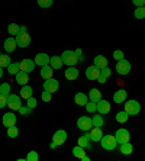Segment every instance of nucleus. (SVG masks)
Listing matches in <instances>:
<instances>
[{
  "instance_id": "obj_32",
  "label": "nucleus",
  "mask_w": 145,
  "mask_h": 161,
  "mask_svg": "<svg viewBox=\"0 0 145 161\" xmlns=\"http://www.w3.org/2000/svg\"><path fill=\"white\" fill-rule=\"evenodd\" d=\"M92 122H93V126L102 128L103 126V124H104V119H103V116H102L100 113H96V115L92 118Z\"/></svg>"
},
{
  "instance_id": "obj_1",
  "label": "nucleus",
  "mask_w": 145,
  "mask_h": 161,
  "mask_svg": "<svg viewBox=\"0 0 145 161\" xmlns=\"http://www.w3.org/2000/svg\"><path fill=\"white\" fill-rule=\"evenodd\" d=\"M100 145L106 151H113L118 147V141H116L115 135H103L100 139Z\"/></svg>"
},
{
  "instance_id": "obj_23",
  "label": "nucleus",
  "mask_w": 145,
  "mask_h": 161,
  "mask_svg": "<svg viewBox=\"0 0 145 161\" xmlns=\"http://www.w3.org/2000/svg\"><path fill=\"white\" fill-rule=\"evenodd\" d=\"M78 70L75 67H68L67 70H65V79L70 80V81H73V80L78 79Z\"/></svg>"
},
{
  "instance_id": "obj_20",
  "label": "nucleus",
  "mask_w": 145,
  "mask_h": 161,
  "mask_svg": "<svg viewBox=\"0 0 145 161\" xmlns=\"http://www.w3.org/2000/svg\"><path fill=\"white\" fill-rule=\"evenodd\" d=\"M74 102H75V105H78V106H86L89 103V96L84 93H75Z\"/></svg>"
},
{
  "instance_id": "obj_33",
  "label": "nucleus",
  "mask_w": 145,
  "mask_h": 161,
  "mask_svg": "<svg viewBox=\"0 0 145 161\" xmlns=\"http://www.w3.org/2000/svg\"><path fill=\"white\" fill-rule=\"evenodd\" d=\"M12 63V60H10V57L8 55V54H0V67L2 68H8V65Z\"/></svg>"
},
{
  "instance_id": "obj_26",
  "label": "nucleus",
  "mask_w": 145,
  "mask_h": 161,
  "mask_svg": "<svg viewBox=\"0 0 145 161\" xmlns=\"http://www.w3.org/2000/svg\"><path fill=\"white\" fill-rule=\"evenodd\" d=\"M49 65H51L54 70H60V68L64 65L63 60H61V57H58V55L51 57V60H49Z\"/></svg>"
},
{
  "instance_id": "obj_24",
  "label": "nucleus",
  "mask_w": 145,
  "mask_h": 161,
  "mask_svg": "<svg viewBox=\"0 0 145 161\" xmlns=\"http://www.w3.org/2000/svg\"><path fill=\"white\" fill-rule=\"evenodd\" d=\"M32 94H34V89H32V87L28 86V84L22 86V89H20V97L28 100L29 97H32Z\"/></svg>"
},
{
  "instance_id": "obj_28",
  "label": "nucleus",
  "mask_w": 145,
  "mask_h": 161,
  "mask_svg": "<svg viewBox=\"0 0 145 161\" xmlns=\"http://www.w3.org/2000/svg\"><path fill=\"white\" fill-rule=\"evenodd\" d=\"M94 65H96L97 68H104L108 67V60H106V57L103 55H96V58H94Z\"/></svg>"
},
{
  "instance_id": "obj_31",
  "label": "nucleus",
  "mask_w": 145,
  "mask_h": 161,
  "mask_svg": "<svg viewBox=\"0 0 145 161\" xmlns=\"http://www.w3.org/2000/svg\"><path fill=\"white\" fill-rule=\"evenodd\" d=\"M73 155L77 158H80V160H83V158L86 157V151H84V147H80L77 144V147H74L73 148Z\"/></svg>"
},
{
  "instance_id": "obj_46",
  "label": "nucleus",
  "mask_w": 145,
  "mask_h": 161,
  "mask_svg": "<svg viewBox=\"0 0 145 161\" xmlns=\"http://www.w3.org/2000/svg\"><path fill=\"white\" fill-rule=\"evenodd\" d=\"M41 99L44 102H49L52 99V93H49V92H47V90H44V93L41 94Z\"/></svg>"
},
{
  "instance_id": "obj_12",
  "label": "nucleus",
  "mask_w": 145,
  "mask_h": 161,
  "mask_svg": "<svg viewBox=\"0 0 145 161\" xmlns=\"http://www.w3.org/2000/svg\"><path fill=\"white\" fill-rule=\"evenodd\" d=\"M52 141H54L57 145H63V144L67 141V132L64 131V129H58V131L54 134V136H52Z\"/></svg>"
},
{
  "instance_id": "obj_7",
  "label": "nucleus",
  "mask_w": 145,
  "mask_h": 161,
  "mask_svg": "<svg viewBox=\"0 0 145 161\" xmlns=\"http://www.w3.org/2000/svg\"><path fill=\"white\" fill-rule=\"evenodd\" d=\"M77 126H78V129H81V131H84V132L90 131V129L93 128L92 118H89V116H80L77 119Z\"/></svg>"
},
{
  "instance_id": "obj_15",
  "label": "nucleus",
  "mask_w": 145,
  "mask_h": 161,
  "mask_svg": "<svg viewBox=\"0 0 145 161\" xmlns=\"http://www.w3.org/2000/svg\"><path fill=\"white\" fill-rule=\"evenodd\" d=\"M35 61L34 60H29V58H25V60L20 61V70L26 73H32L35 70Z\"/></svg>"
},
{
  "instance_id": "obj_39",
  "label": "nucleus",
  "mask_w": 145,
  "mask_h": 161,
  "mask_svg": "<svg viewBox=\"0 0 145 161\" xmlns=\"http://www.w3.org/2000/svg\"><path fill=\"white\" fill-rule=\"evenodd\" d=\"M134 16L137 19H144L145 18V8H144V6H139V8L135 9Z\"/></svg>"
},
{
  "instance_id": "obj_30",
  "label": "nucleus",
  "mask_w": 145,
  "mask_h": 161,
  "mask_svg": "<svg viewBox=\"0 0 145 161\" xmlns=\"http://www.w3.org/2000/svg\"><path fill=\"white\" fill-rule=\"evenodd\" d=\"M8 71H9V74L16 75L19 71H20V63H18V61H15V63H10L8 65Z\"/></svg>"
},
{
  "instance_id": "obj_13",
  "label": "nucleus",
  "mask_w": 145,
  "mask_h": 161,
  "mask_svg": "<svg viewBox=\"0 0 145 161\" xmlns=\"http://www.w3.org/2000/svg\"><path fill=\"white\" fill-rule=\"evenodd\" d=\"M99 75H100V68H97L94 64L90 65V67H87V70H86V77L89 80H97Z\"/></svg>"
},
{
  "instance_id": "obj_6",
  "label": "nucleus",
  "mask_w": 145,
  "mask_h": 161,
  "mask_svg": "<svg viewBox=\"0 0 145 161\" xmlns=\"http://www.w3.org/2000/svg\"><path fill=\"white\" fill-rule=\"evenodd\" d=\"M15 39H16L18 47H20V48H26V47H29V44H31V35L28 34V32H19L15 36Z\"/></svg>"
},
{
  "instance_id": "obj_8",
  "label": "nucleus",
  "mask_w": 145,
  "mask_h": 161,
  "mask_svg": "<svg viewBox=\"0 0 145 161\" xmlns=\"http://www.w3.org/2000/svg\"><path fill=\"white\" fill-rule=\"evenodd\" d=\"M115 138L116 141H118V144H125V142H129L131 139V134L128 129H125V128H120V129H118L115 134Z\"/></svg>"
},
{
  "instance_id": "obj_17",
  "label": "nucleus",
  "mask_w": 145,
  "mask_h": 161,
  "mask_svg": "<svg viewBox=\"0 0 145 161\" xmlns=\"http://www.w3.org/2000/svg\"><path fill=\"white\" fill-rule=\"evenodd\" d=\"M49 55L48 54H45V53H39L36 54V57H35V64L36 65H39V67H44V65H47V64H49Z\"/></svg>"
},
{
  "instance_id": "obj_29",
  "label": "nucleus",
  "mask_w": 145,
  "mask_h": 161,
  "mask_svg": "<svg viewBox=\"0 0 145 161\" xmlns=\"http://www.w3.org/2000/svg\"><path fill=\"white\" fill-rule=\"evenodd\" d=\"M128 119H129V113L126 110H120V112L116 113V122L118 124H125V122H128Z\"/></svg>"
},
{
  "instance_id": "obj_22",
  "label": "nucleus",
  "mask_w": 145,
  "mask_h": 161,
  "mask_svg": "<svg viewBox=\"0 0 145 161\" xmlns=\"http://www.w3.org/2000/svg\"><path fill=\"white\" fill-rule=\"evenodd\" d=\"M18 47V44H16V39L15 38H6V41H4V47L3 48L8 51V53H13L15 51V48Z\"/></svg>"
},
{
  "instance_id": "obj_16",
  "label": "nucleus",
  "mask_w": 145,
  "mask_h": 161,
  "mask_svg": "<svg viewBox=\"0 0 145 161\" xmlns=\"http://www.w3.org/2000/svg\"><path fill=\"white\" fill-rule=\"evenodd\" d=\"M126 97H128V92L125 89H119V90H116L115 93H113V102L118 103V105L123 103V102L126 100Z\"/></svg>"
},
{
  "instance_id": "obj_9",
  "label": "nucleus",
  "mask_w": 145,
  "mask_h": 161,
  "mask_svg": "<svg viewBox=\"0 0 145 161\" xmlns=\"http://www.w3.org/2000/svg\"><path fill=\"white\" fill-rule=\"evenodd\" d=\"M86 135H87V138H89L90 141H93V142H100L102 136H103V132H102V128L93 126L90 131L86 132Z\"/></svg>"
},
{
  "instance_id": "obj_41",
  "label": "nucleus",
  "mask_w": 145,
  "mask_h": 161,
  "mask_svg": "<svg viewBox=\"0 0 145 161\" xmlns=\"http://www.w3.org/2000/svg\"><path fill=\"white\" fill-rule=\"evenodd\" d=\"M74 54H75V57H77V61L78 63H84V55H83V51H81V48H77V49H74Z\"/></svg>"
},
{
  "instance_id": "obj_25",
  "label": "nucleus",
  "mask_w": 145,
  "mask_h": 161,
  "mask_svg": "<svg viewBox=\"0 0 145 161\" xmlns=\"http://www.w3.org/2000/svg\"><path fill=\"white\" fill-rule=\"evenodd\" d=\"M87 96H89V100L90 102H94V103H97V102L102 99V92L99 89H92L89 92V94H87Z\"/></svg>"
},
{
  "instance_id": "obj_4",
  "label": "nucleus",
  "mask_w": 145,
  "mask_h": 161,
  "mask_svg": "<svg viewBox=\"0 0 145 161\" xmlns=\"http://www.w3.org/2000/svg\"><path fill=\"white\" fill-rule=\"evenodd\" d=\"M116 71H118V74L119 75H126L131 73V63L128 60H119V61H116V68H115Z\"/></svg>"
},
{
  "instance_id": "obj_47",
  "label": "nucleus",
  "mask_w": 145,
  "mask_h": 161,
  "mask_svg": "<svg viewBox=\"0 0 145 161\" xmlns=\"http://www.w3.org/2000/svg\"><path fill=\"white\" fill-rule=\"evenodd\" d=\"M4 106H8V96L0 93V109H3Z\"/></svg>"
},
{
  "instance_id": "obj_52",
  "label": "nucleus",
  "mask_w": 145,
  "mask_h": 161,
  "mask_svg": "<svg viewBox=\"0 0 145 161\" xmlns=\"http://www.w3.org/2000/svg\"><path fill=\"white\" fill-rule=\"evenodd\" d=\"M144 8H145V3H144Z\"/></svg>"
},
{
  "instance_id": "obj_37",
  "label": "nucleus",
  "mask_w": 145,
  "mask_h": 161,
  "mask_svg": "<svg viewBox=\"0 0 145 161\" xmlns=\"http://www.w3.org/2000/svg\"><path fill=\"white\" fill-rule=\"evenodd\" d=\"M0 93L4 94V96H9V94H10V84L6 81L2 83V84H0Z\"/></svg>"
},
{
  "instance_id": "obj_14",
  "label": "nucleus",
  "mask_w": 145,
  "mask_h": 161,
  "mask_svg": "<svg viewBox=\"0 0 145 161\" xmlns=\"http://www.w3.org/2000/svg\"><path fill=\"white\" fill-rule=\"evenodd\" d=\"M16 116H15V113H13V110L12 112H8V113H4L3 115V119H2V122H3V125L6 128L9 126H13V125H16Z\"/></svg>"
},
{
  "instance_id": "obj_50",
  "label": "nucleus",
  "mask_w": 145,
  "mask_h": 161,
  "mask_svg": "<svg viewBox=\"0 0 145 161\" xmlns=\"http://www.w3.org/2000/svg\"><path fill=\"white\" fill-rule=\"evenodd\" d=\"M2 77H3V68L0 67V80H2Z\"/></svg>"
},
{
  "instance_id": "obj_51",
  "label": "nucleus",
  "mask_w": 145,
  "mask_h": 161,
  "mask_svg": "<svg viewBox=\"0 0 145 161\" xmlns=\"http://www.w3.org/2000/svg\"><path fill=\"white\" fill-rule=\"evenodd\" d=\"M81 161H90V157H87V155H86V157L84 158H83V160Z\"/></svg>"
},
{
  "instance_id": "obj_45",
  "label": "nucleus",
  "mask_w": 145,
  "mask_h": 161,
  "mask_svg": "<svg viewBox=\"0 0 145 161\" xmlns=\"http://www.w3.org/2000/svg\"><path fill=\"white\" fill-rule=\"evenodd\" d=\"M26 105L29 106V108L35 109V108H36V105H38V100L34 97V96H32V97H29V99H28V100H26Z\"/></svg>"
},
{
  "instance_id": "obj_3",
  "label": "nucleus",
  "mask_w": 145,
  "mask_h": 161,
  "mask_svg": "<svg viewBox=\"0 0 145 161\" xmlns=\"http://www.w3.org/2000/svg\"><path fill=\"white\" fill-rule=\"evenodd\" d=\"M61 60H63V64H65L67 67H74L75 64L78 63L77 57H75L74 51H64L63 55H61Z\"/></svg>"
},
{
  "instance_id": "obj_38",
  "label": "nucleus",
  "mask_w": 145,
  "mask_h": 161,
  "mask_svg": "<svg viewBox=\"0 0 145 161\" xmlns=\"http://www.w3.org/2000/svg\"><path fill=\"white\" fill-rule=\"evenodd\" d=\"M32 110H34V109L32 108H29V106L28 105H25V106H20V109H19L18 112L20 113V115H22V116H28V115H31V113H32Z\"/></svg>"
},
{
  "instance_id": "obj_34",
  "label": "nucleus",
  "mask_w": 145,
  "mask_h": 161,
  "mask_svg": "<svg viewBox=\"0 0 145 161\" xmlns=\"http://www.w3.org/2000/svg\"><path fill=\"white\" fill-rule=\"evenodd\" d=\"M90 139L87 138V135H83V136H80V138L77 139V142L80 147H84V148H92V145L89 144Z\"/></svg>"
},
{
  "instance_id": "obj_10",
  "label": "nucleus",
  "mask_w": 145,
  "mask_h": 161,
  "mask_svg": "<svg viewBox=\"0 0 145 161\" xmlns=\"http://www.w3.org/2000/svg\"><path fill=\"white\" fill-rule=\"evenodd\" d=\"M58 87H60V83H58L57 79H54V77L44 81V90L49 92V93H55L57 90H58Z\"/></svg>"
},
{
  "instance_id": "obj_19",
  "label": "nucleus",
  "mask_w": 145,
  "mask_h": 161,
  "mask_svg": "<svg viewBox=\"0 0 145 161\" xmlns=\"http://www.w3.org/2000/svg\"><path fill=\"white\" fill-rule=\"evenodd\" d=\"M16 77V83H19V84H22V86H25V84H28V81H29V73L26 71H20L18 73V74L15 75Z\"/></svg>"
},
{
  "instance_id": "obj_43",
  "label": "nucleus",
  "mask_w": 145,
  "mask_h": 161,
  "mask_svg": "<svg viewBox=\"0 0 145 161\" xmlns=\"http://www.w3.org/2000/svg\"><path fill=\"white\" fill-rule=\"evenodd\" d=\"M113 58H115L116 61L123 60V58H125V54H123V51H120V49H116V51H113Z\"/></svg>"
},
{
  "instance_id": "obj_27",
  "label": "nucleus",
  "mask_w": 145,
  "mask_h": 161,
  "mask_svg": "<svg viewBox=\"0 0 145 161\" xmlns=\"http://www.w3.org/2000/svg\"><path fill=\"white\" fill-rule=\"evenodd\" d=\"M119 151L123 154V155H131V154L134 153V147H132V144L129 142H125V144H120L119 145Z\"/></svg>"
},
{
  "instance_id": "obj_18",
  "label": "nucleus",
  "mask_w": 145,
  "mask_h": 161,
  "mask_svg": "<svg viewBox=\"0 0 145 161\" xmlns=\"http://www.w3.org/2000/svg\"><path fill=\"white\" fill-rule=\"evenodd\" d=\"M52 73H54V68L49 65V64H47V65H44V67H41V71H39V74H41V77L44 80H48L52 77Z\"/></svg>"
},
{
  "instance_id": "obj_42",
  "label": "nucleus",
  "mask_w": 145,
  "mask_h": 161,
  "mask_svg": "<svg viewBox=\"0 0 145 161\" xmlns=\"http://www.w3.org/2000/svg\"><path fill=\"white\" fill-rule=\"evenodd\" d=\"M84 108H86V110H87L89 113H94V112H96V103H94V102H90L89 100V103H87Z\"/></svg>"
},
{
  "instance_id": "obj_35",
  "label": "nucleus",
  "mask_w": 145,
  "mask_h": 161,
  "mask_svg": "<svg viewBox=\"0 0 145 161\" xmlns=\"http://www.w3.org/2000/svg\"><path fill=\"white\" fill-rule=\"evenodd\" d=\"M19 29H20V25H18V23H10V25L8 26L9 35H18L19 34Z\"/></svg>"
},
{
  "instance_id": "obj_49",
  "label": "nucleus",
  "mask_w": 145,
  "mask_h": 161,
  "mask_svg": "<svg viewBox=\"0 0 145 161\" xmlns=\"http://www.w3.org/2000/svg\"><path fill=\"white\" fill-rule=\"evenodd\" d=\"M57 147H58V145H57V144L54 142V141H51V144H49V148H51V150H55Z\"/></svg>"
},
{
  "instance_id": "obj_11",
  "label": "nucleus",
  "mask_w": 145,
  "mask_h": 161,
  "mask_svg": "<svg viewBox=\"0 0 145 161\" xmlns=\"http://www.w3.org/2000/svg\"><path fill=\"white\" fill-rule=\"evenodd\" d=\"M96 112L100 113V115H106V113H109L110 112V103H109L108 100L100 99V100L96 103Z\"/></svg>"
},
{
  "instance_id": "obj_40",
  "label": "nucleus",
  "mask_w": 145,
  "mask_h": 161,
  "mask_svg": "<svg viewBox=\"0 0 145 161\" xmlns=\"http://www.w3.org/2000/svg\"><path fill=\"white\" fill-rule=\"evenodd\" d=\"M39 160V155H38L36 151H29L28 155H26V161H38Z\"/></svg>"
},
{
  "instance_id": "obj_2",
  "label": "nucleus",
  "mask_w": 145,
  "mask_h": 161,
  "mask_svg": "<svg viewBox=\"0 0 145 161\" xmlns=\"http://www.w3.org/2000/svg\"><path fill=\"white\" fill-rule=\"evenodd\" d=\"M125 110L129 113V116H134V115H138L141 112V105H139V102L134 100V99L125 100Z\"/></svg>"
},
{
  "instance_id": "obj_48",
  "label": "nucleus",
  "mask_w": 145,
  "mask_h": 161,
  "mask_svg": "<svg viewBox=\"0 0 145 161\" xmlns=\"http://www.w3.org/2000/svg\"><path fill=\"white\" fill-rule=\"evenodd\" d=\"M132 3H134L137 8H139V6H144L145 0H132Z\"/></svg>"
},
{
  "instance_id": "obj_36",
  "label": "nucleus",
  "mask_w": 145,
  "mask_h": 161,
  "mask_svg": "<svg viewBox=\"0 0 145 161\" xmlns=\"http://www.w3.org/2000/svg\"><path fill=\"white\" fill-rule=\"evenodd\" d=\"M18 135H19V129L15 126V125L8 128V136H9V138L15 139V138H18Z\"/></svg>"
},
{
  "instance_id": "obj_5",
  "label": "nucleus",
  "mask_w": 145,
  "mask_h": 161,
  "mask_svg": "<svg viewBox=\"0 0 145 161\" xmlns=\"http://www.w3.org/2000/svg\"><path fill=\"white\" fill-rule=\"evenodd\" d=\"M20 96H18V94H9L8 96V106L10 108V110H19L20 109V106H22V100H20Z\"/></svg>"
},
{
  "instance_id": "obj_44",
  "label": "nucleus",
  "mask_w": 145,
  "mask_h": 161,
  "mask_svg": "<svg viewBox=\"0 0 145 161\" xmlns=\"http://www.w3.org/2000/svg\"><path fill=\"white\" fill-rule=\"evenodd\" d=\"M52 2H54V0H38V4H39L41 8H51Z\"/></svg>"
},
{
  "instance_id": "obj_21",
  "label": "nucleus",
  "mask_w": 145,
  "mask_h": 161,
  "mask_svg": "<svg viewBox=\"0 0 145 161\" xmlns=\"http://www.w3.org/2000/svg\"><path fill=\"white\" fill-rule=\"evenodd\" d=\"M112 75V70L109 67H104L100 70V75H99V79H97V81L100 83V84H103V83H106V80L109 79Z\"/></svg>"
}]
</instances>
